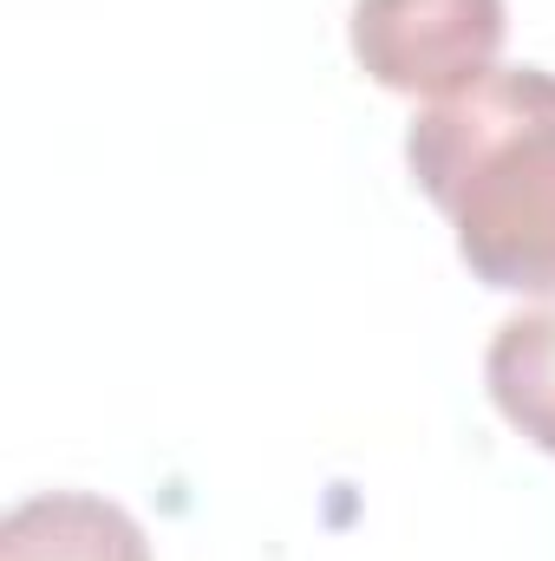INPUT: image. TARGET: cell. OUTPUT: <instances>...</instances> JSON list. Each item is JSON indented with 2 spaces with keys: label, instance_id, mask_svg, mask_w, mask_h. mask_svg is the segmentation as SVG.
<instances>
[{
  "label": "cell",
  "instance_id": "obj_1",
  "mask_svg": "<svg viewBox=\"0 0 555 561\" xmlns=\"http://www.w3.org/2000/svg\"><path fill=\"white\" fill-rule=\"evenodd\" d=\"M406 163L484 287L555 294V72L497 66L431 99L406 131Z\"/></svg>",
  "mask_w": 555,
  "mask_h": 561
},
{
  "label": "cell",
  "instance_id": "obj_2",
  "mask_svg": "<svg viewBox=\"0 0 555 561\" xmlns=\"http://www.w3.org/2000/svg\"><path fill=\"white\" fill-rule=\"evenodd\" d=\"M503 33V0H353L360 72L406 99H451L497 72Z\"/></svg>",
  "mask_w": 555,
  "mask_h": 561
},
{
  "label": "cell",
  "instance_id": "obj_3",
  "mask_svg": "<svg viewBox=\"0 0 555 561\" xmlns=\"http://www.w3.org/2000/svg\"><path fill=\"white\" fill-rule=\"evenodd\" d=\"M0 561H150V536L112 496L46 490L7 510Z\"/></svg>",
  "mask_w": 555,
  "mask_h": 561
},
{
  "label": "cell",
  "instance_id": "obj_4",
  "mask_svg": "<svg viewBox=\"0 0 555 561\" xmlns=\"http://www.w3.org/2000/svg\"><path fill=\"white\" fill-rule=\"evenodd\" d=\"M484 386H490L497 412L517 424L536 450L555 457V300L510 313L490 333Z\"/></svg>",
  "mask_w": 555,
  "mask_h": 561
}]
</instances>
